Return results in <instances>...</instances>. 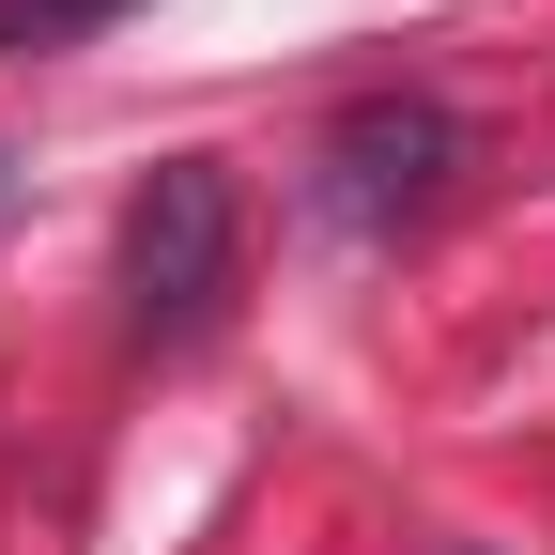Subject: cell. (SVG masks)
Instances as JSON below:
<instances>
[{"instance_id": "1", "label": "cell", "mask_w": 555, "mask_h": 555, "mask_svg": "<svg viewBox=\"0 0 555 555\" xmlns=\"http://www.w3.org/2000/svg\"><path fill=\"white\" fill-rule=\"evenodd\" d=\"M232 262H247L232 170H217V155H155V170H139V201H124V309H139V339L185 356V339L232 309Z\"/></svg>"}, {"instance_id": "2", "label": "cell", "mask_w": 555, "mask_h": 555, "mask_svg": "<svg viewBox=\"0 0 555 555\" xmlns=\"http://www.w3.org/2000/svg\"><path fill=\"white\" fill-rule=\"evenodd\" d=\"M448 170H463V124L433 93H386V108H356V124L324 139V217L386 247V232H416L448 201Z\"/></svg>"}, {"instance_id": "3", "label": "cell", "mask_w": 555, "mask_h": 555, "mask_svg": "<svg viewBox=\"0 0 555 555\" xmlns=\"http://www.w3.org/2000/svg\"><path fill=\"white\" fill-rule=\"evenodd\" d=\"M108 16H139V0H0V62H47V47H93Z\"/></svg>"}]
</instances>
